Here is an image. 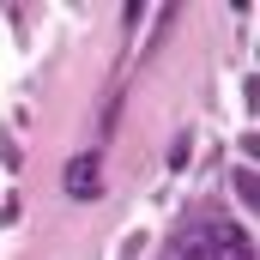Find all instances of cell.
Wrapping results in <instances>:
<instances>
[{"label": "cell", "mask_w": 260, "mask_h": 260, "mask_svg": "<svg viewBox=\"0 0 260 260\" xmlns=\"http://www.w3.org/2000/svg\"><path fill=\"white\" fill-rule=\"evenodd\" d=\"M188 236H194L200 260H254V242H248V230H242V224L206 218V224H194Z\"/></svg>", "instance_id": "obj_1"}, {"label": "cell", "mask_w": 260, "mask_h": 260, "mask_svg": "<svg viewBox=\"0 0 260 260\" xmlns=\"http://www.w3.org/2000/svg\"><path fill=\"white\" fill-rule=\"evenodd\" d=\"M67 194H73V200H97V194H103L97 157H73V164H67Z\"/></svg>", "instance_id": "obj_2"}]
</instances>
